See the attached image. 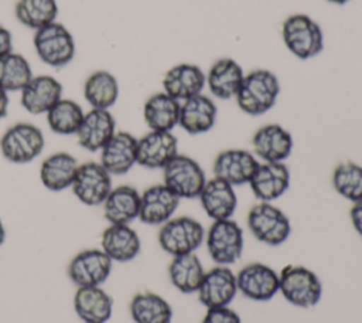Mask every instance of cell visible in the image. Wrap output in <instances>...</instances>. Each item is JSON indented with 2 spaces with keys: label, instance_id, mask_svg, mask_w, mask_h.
I'll list each match as a JSON object with an SVG mask.
<instances>
[{
  "label": "cell",
  "instance_id": "7402d4cb",
  "mask_svg": "<svg viewBox=\"0 0 362 323\" xmlns=\"http://www.w3.org/2000/svg\"><path fill=\"white\" fill-rule=\"evenodd\" d=\"M198 200L202 210L212 221L232 218L238 207V197L233 186L218 177L206 180Z\"/></svg>",
  "mask_w": 362,
  "mask_h": 323
},
{
  "label": "cell",
  "instance_id": "6da1fadb",
  "mask_svg": "<svg viewBox=\"0 0 362 323\" xmlns=\"http://www.w3.org/2000/svg\"><path fill=\"white\" fill-rule=\"evenodd\" d=\"M279 94L280 82L276 74L257 68L245 74L235 99L242 112L250 116H260L276 105Z\"/></svg>",
  "mask_w": 362,
  "mask_h": 323
},
{
  "label": "cell",
  "instance_id": "7a4b0ae2",
  "mask_svg": "<svg viewBox=\"0 0 362 323\" xmlns=\"http://www.w3.org/2000/svg\"><path fill=\"white\" fill-rule=\"evenodd\" d=\"M279 292L290 305L310 309L322 298V282L304 265H286L279 272Z\"/></svg>",
  "mask_w": 362,
  "mask_h": 323
},
{
  "label": "cell",
  "instance_id": "d590c367",
  "mask_svg": "<svg viewBox=\"0 0 362 323\" xmlns=\"http://www.w3.org/2000/svg\"><path fill=\"white\" fill-rule=\"evenodd\" d=\"M334 190L345 200L356 203L362 200V166L345 160L335 166L331 177Z\"/></svg>",
  "mask_w": 362,
  "mask_h": 323
},
{
  "label": "cell",
  "instance_id": "603a6c76",
  "mask_svg": "<svg viewBox=\"0 0 362 323\" xmlns=\"http://www.w3.org/2000/svg\"><path fill=\"white\" fill-rule=\"evenodd\" d=\"M205 75L209 92L212 96L221 101H229L235 98L245 78L243 68L230 57H222L216 60Z\"/></svg>",
  "mask_w": 362,
  "mask_h": 323
},
{
  "label": "cell",
  "instance_id": "277c9868",
  "mask_svg": "<svg viewBox=\"0 0 362 323\" xmlns=\"http://www.w3.org/2000/svg\"><path fill=\"white\" fill-rule=\"evenodd\" d=\"M246 224L252 235L269 246L284 244L291 234L290 218L273 203L259 201L252 205L246 217Z\"/></svg>",
  "mask_w": 362,
  "mask_h": 323
},
{
  "label": "cell",
  "instance_id": "e575fe53",
  "mask_svg": "<svg viewBox=\"0 0 362 323\" xmlns=\"http://www.w3.org/2000/svg\"><path fill=\"white\" fill-rule=\"evenodd\" d=\"M81 105L72 99H59L48 112L47 122L49 129L57 135H75L83 119Z\"/></svg>",
  "mask_w": 362,
  "mask_h": 323
},
{
  "label": "cell",
  "instance_id": "5b68a950",
  "mask_svg": "<svg viewBox=\"0 0 362 323\" xmlns=\"http://www.w3.org/2000/svg\"><path fill=\"white\" fill-rule=\"evenodd\" d=\"M205 244L211 259L216 265L230 266L243 254V230L233 218L212 221L208 231H205Z\"/></svg>",
  "mask_w": 362,
  "mask_h": 323
},
{
  "label": "cell",
  "instance_id": "7c38bea8",
  "mask_svg": "<svg viewBox=\"0 0 362 323\" xmlns=\"http://www.w3.org/2000/svg\"><path fill=\"white\" fill-rule=\"evenodd\" d=\"M238 292L255 302H267L279 293V273L263 262H250L236 273Z\"/></svg>",
  "mask_w": 362,
  "mask_h": 323
},
{
  "label": "cell",
  "instance_id": "9c48e42d",
  "mask_svg": "<svg viewBox=\"0 0 362 323\" xmlns=\"http://www.w3.org/2000/svg\"><path fill=\"white\" fill-rule=\"evenodd\" d=\"M33 42L38 58L49 67H65L75 55L72 34L64 24L57 21L37 30Z\"/></svg>",
  "mask_w": 362,
  "mask_h": 323
},
{
  "label": "cell",
  "instance_id": "d6986e66",
  "mask_svg": "<svg viewBox=\"0 0 362 323\" xmlns=\"http://www.w3.org/2000/svg\"><path fill=\"white\" fill-rule=\"evenodd\" d=\"M163 92L184 102L195 95L202 94L206 86V75L195 64H177L171 67L163 76Z\"/></svg>",
  "mask_w": 362,
  "mask_h": 323
},
{
  "label": "cell",
  "instance_id": "ba28073f",
  "mask_svg": "<svg viewBox=\"0 0 362 323\" xmlns=\"http://www.w3.org/2000/svg\"><path fill=\"white\" fill-rule=\"evenodd\" d=\"M45 137L40 128L33 123L18 122L8 128L0 139V150L6 160L24 164L41 154Z\"/></svg>",
  "mask_w": 362,
  "mask_h": 323
},
{
  "label": "cell",
  "instance_id": "ac0fdd59",
  "mask_svg": "<svg viewBox=\"0 0 362 323\" xmlns=\"http://www.w3.org/2000/svg\"><path fill=\"white\" fill-rule=\"evenodd\" d=\"M180 201L163 183L150 186L140 194L139 220L147 225H163L174 217Z\"/></svg>",
  "mask_w": 362,
  "mask_h": 323
},
{
  "label": "cell",
  "instance_id": "f546056e",
  "mask_svg": "<svg viewBox=\"0 0 362 323\" xmlns=\"http://www.w3.org/2000/svg\"><path fill=\"white\" fill-rule=\"evenodd\" d=\"M78 166L76 159L66 152H58L48 156L41 163L40 169L42 186L49 191H62L71 187Z\"/></svg>",
  "mask_w": 362,
  "mask_h": 323
},
{
  "label": "cell",
  "instance_id": "ffe728a7",
  "mask_svg": "<svg viewBox=\"0 0 362 323\" xmlns=\"http://www.w3.org/2000/svg\"><path fill=\"white\" fill-rule=\"evenodd\" d=\"M112 176H122L137 164V139L124 130H116L100 149L99 162Z\"/></svg>",
  "mask_w": 362,
  "mask_h": 323
},
{
  "label": "cell",
  "instance_id": "2e32d148",
  "mask_svg": "<svg viewBox=\"0 0 362 323\" xmlns=\"http://www.w3.org/2000/svg\"><path fill=\"white\" fill-rule=\"evenodd\" d=\"M178 154V139L173 132L150 130L137 139V164L146 169H164Z\"/></svg>",
  "mask_w": 362,
  "mask_h": 323
},
{
  "label": "cell",
  "instance_id": "4dcf8cb0",
  "mask_svg": "<svg viewBox=\"0 0 362 323\" xmlns=\"http://www.w3.org/2000/svg\"><path fill=\"white\" fill-rule=\"evenodd\" d=\"M129 312L134 323H171L173 307L158 293L141 290L136 293L129 305Z\"/></svg>",
  "mask_w": 362,
  "mask_h": 323
},
{
  "label": "cell",
  "instance_id": "44dd1931",
  "mask_svg": "<svg viewBox=\"0 0 362 323\" xmlns=\"http://www.w3.org/2000/svg\"><path fill=\"white\" fill-rule=\"evenodd\" d=\"M116 133V120L109 109H90L76 130L79 146L89 152H100V149Z\"/></svg>",
  "mask_w": 362,
  "mask_h": 323
},
{
  "label": "cell",
  "instance_id": "5bb4252c",
  "mask_svg": "<svg viewBox=\"0 0 362 323\" xmlns=\"http://www.w3.org/2000/svg\"><path fill=\"white\" fill-rule=\"evenodd\" d=\"M253 152L245 149H226L218 153L212 164L214 177H218L230 186L249 184L259 166Z\"/></svg>",
  "mask_w": 362,
  "mask_h": 323
},
{
  "label": "cell",
  "instance_id": "cb8c5ba5",
  "mask_svg": "<svg viewBox=\"0 0 362 323\" xmlns=\"http://www.w3.org/2000/svg\"><path fill=\"white\" fill-rule=\"evenodd\" d=\"M216 118V103L209 96L199 94L181 102L178 126L189 135H202L215 126Z\"/></svg>",
  "mask_w": 362,
  "mask_h": 323
},
{
  "label": "cell",
  "instance_id": "83f0119b",
  "mask_svg": "<svg viewBox=\"0 0 362 323\" xmlns=\"http://www.w3.org/2000/svg\"><path fill=\"white\" fill-rule=\"evenodd\" d=\"M102 205L109 224H130L139 218L140 193L132 186H119L110 190Z\"/></svg>",
  "mask_w": 362,
  "mask_h": 323
},
{
  "label": "cell",
  "instance_id": "e0dca14e",
  "mask_svg": "<svg viewBox=\"0 0 362 323\" xmlns=\"http://www.w3.org/2000/svg\"><path fill=\"white\" fill-rule=\"evenodd\" d=\"M249 186L259 201L273 203L288 190L290 170L283 162H262L252 176Z\"/></svg>",
  "mask_w": 362,
  "mask_h": 323
},
{
  "label": "cell",
  "instance_id": "3957f363",
  "mask_svg": "<svg viewBox=\"0 0 362 323\" xmlns=\"http://www.w3.org/2000/svg\"><path fill=\"white\" fill-rule=\"evenodd\" d=\"M281 37L286 48L298 60H310L324 50V33L321 26L307 14H291L281 26Z\"/></svg>",
  "mask_w": 362,
  "mask_h": 323
},
{
  "label": "cell",
  "instance_id": "8d00e7d4",
  "mask_svg": "<svg viewBox=\"0 0 362 323\" xmlns=\"http://www.w3.org/2000/svg\"><path fill=\"white\" fill-rule=\"evenodd\" d=\"M33 78L30 62L17 52L0 55V88L6 92L21 91Z\"/></svg>",
  "mask_w": 362,
  "mask_h": 323
},
{
  "label": "cell",
  "instance_id": "b9f144b4",
  "mask_svg": "<svg viewBox=\"0 0 362 323\" xmlns=\"http://www.w3.org/2000/svg\"><path fill=\"white\" fill-rule=\"evenodd\" d=\"M4 239H6V228H4V225H3V222L0 220V246L3 245Z\"/></svg>",
  "mask_w": 362,
  "mask_h": 323
},
{
  "label": "cell",
  "instance_id": "9a60e30c",
  "mask_svg": "<svg viewBox=\"0 0 362 323\" xmlns=\"http://www.w3.org/2000/svg\"><path fill=\"white\" fill-rule=\"evenodd\" d=\"M293 146L294 142L291 133L279 123L260 126L252 137L253 154L262 162L284 163V160L290 157Z\"/></svg>",
  "mask_w": 362,
  "mask_h": 323
},
{
  "label": "cell",
  "instance_id": "4fadbf2b",
  "mask_svg": "<svg viewBox=\"0 0 362 323\" xmlns=\"http://www.w3.org/2000/svg\"><path fill=\"white\" fill-rule=\"evenodd\" d=\"M238 293L236 273L223 265H216L205 271L202 282L197 290L198 300L206 307L229 306Z\"/></svg>",
  "mask_w": 362,
  "mask_h": 323
},
{
  "label": "cell",
  "instance_id": "ee69618b",
  "mask_svg": "<svg viewBox=\"0 0 362 323\" xmlns=\"http://www.w3.org/2000/svg\"><path fill=\"white\" fill-rule=\"evenodd\" d=\"M82 323H83V322H82Z\"/></svg>",
  "mask_w": 362,
  "mask_h": 323
},
{
  "label": "cell",
  "instance_id": "52a82bcc",
  "mask_svg": "<svg viewBox=\"0 0 362 323\" xmlns=\"http://www.w3.org/2000/svg\"><path fill=\"white\" fill-rule=\"evenodd\" d=\"M206 180L202 166L187 154L178 153L163 169V184L180 200L198 198Z\"/></svg>",
  "mask_w": 362,
  "mask_h": 323
},
{
  "label": "cell",
  "instance_id": "8fae6325",
  "mask_svg": "<svg viewBox=\"0 0 362 323\" xmlns=\"http://www.w3.org/2000/svg\"><path fill=\"white\" fill-rule=\"evenodd\" d=\"M113 261L98 248L78 252L68 264V276L78 286H100L107 280Z\"/></svg>",
  "mask_w": 362,
  "mask_h": 323
},
{
  "label": "cell",
  "instance_id": "f1b7e54d",
  "mask_svg": "<svg viewBox=\"0 0 362 323\" xmlns=\"http://www.w3.org/2000/svg\"><path fill=\"white\" fill-rule=\"evenodd\" d=\"M181 102L165 92L151 95L143 106V118L150 130L173 132L178 126Z\"/></svg>",
  "mask_w": 362,
  "mask_h": 323
},
{
  "label": "cell",
  "instance_id": "30bf717a",
  "mask_svg": "<svg viewBox=\"0 0 362 323\" xmlns=\"http://www.w3.org/2000/svg\"><path fill=\"white\" fill-rule=\"evenodd\" d=\"M71 188L75 197L85 205H100L113 188L112 174L100 163H82L78 166Z\"/></svg>",
  "mask_w": 362,
  "mask_h": 323
},
{
  "label": "cell",
  "instance_id": "ab89813d",
  "mask_svg": "<svg viewBox=\"0 0 362 323\" xmlns=\"http://www.w3.org/2000/svg\"><path fill=\"white\" fill-rule=\"evenodd\" d=\"M13 51V37L11 33L0 26V55H4L7 52Z\"/></svg>",
  "mask_w": 362,
  "mask_h": 323
},
{
  "label": "cell",
  "instance_id": "484cf974",
  "mask_svg": "<svg viewBox=\"0 0 362 323\" xmlns=\"http://www.w3.org/2000/svg\"><path fill=\"white\" fill-rule=\"evenodd\" d=\"M62 95V85L57 78L51 75L33 76L27 85L21 89V105L33 113H47Z\"/></svg>",
  "mask_w": 362,
  "mask_h": 323
},
{
  "label": "cell",
  "instance_id": "8992f818",
  "mask_svg": "<svg viewBox=\"0 0 362 323\" xmlns=\"http://www.w3.org/2000/svg\"><path fill=\"white\" fill-rule=\"evenodd\" d=\"M157 239L161 249L171 256L192 254L205 241V230L192 217H173L160 225Z\"/></svg>",
  "mask_w": 362,
  "mask_h": 323
},
{
  "label": "cell",
  "instance_id": "f35d334b",
  "mask_svg": "<svg viewBox=\"0 0 362 323\" xmlns=\"http://www.w3.org/2000/svg\"><path fill=\"white\" fill-rule=\"evenodd\" d=\"M349 218L355 232L362 238V200L352 203V207L349 210Z\"/></svg>",
  "mask_w": 362,
  "mask_h": 323
},
{
  "label": "cell",
  "instance_id": "d6a6232c",
  "mask_svg": "<svg viewBox=\"0 0 362 323\" xmlns=\"http://www.w3.org/2000/svg\"><path fill=\"white\" fill-rule=\"evenodd\" d=\"M83 96L93 109H109L119 98V84L107 71H95L83 85Z\"/></svg>",
  "mask_w": 362,
  "mask_h": 323
},
{
  "label": "cell",
  "instance_id": "7bdbcfd3",
  "mask_svg": "<svg viewBox=\"0 0 362 323\" xmlns=\"http://www.w3.org/2000/svg\"><path fill=\"white\" fill-rule=\"evenodd\" d=\"M327 1H329V3H334V4H339V6H342V4H345V3H348V1H351V0H327Z\"/></svg>",
  "mask_w": 362,
  "mask_h": 323
},
{
  "label": "cell",
  "instance_id": "d4e9b609",
  "mask_svg": "<svg viewBox=\"0 0 362 323\" xmlns=\"http://www.w3.org/2000/svg\"><path fill=\"white\" fill-rule=\"evenodd\" d=\"M100 249L113 262H129L141 251V239L130 224H110L100 238Z\"/></svg>",
  "mask_w": 362,
  "mask_h": 323
},
{
  "label": "cell",
  "instance_id": "4316f807",
  "mask_svg": "<svg viewBox=\"0 0 362 323\" xmlns=\"http://www.w3.org/2000/svg\"><path fill=\"white\" fill-rule=\"evenodd\" d=\"M74 309L83 323H106L113 313V298L100 286L78 288Z\"/></svg>",
  "mask_w": 362,
  "mask_h": 323
},
{
  "label": "cell",
  "instance_id": "60d3db41",
  "mask_svg": "<svg viewBox=\"0 0 362 323\" xmlns=\"http://www.w3.org/2000/svg\"><path fill=\"white\" fill-rule=\"evenodd\" d=\"M8 109V95L4 89L0 88V119H3L7 115Z\"/></svg>",
  "mask_w": 362,
  "mask_h": 323
},
{
  "label": "cell",
  "instance_id": "74e56055",
  "mask_svg": "<svg viewBox=\"0 0 362 323\" xmlns=\"http://www.w3.org/2000/svg\"><path fill=\"white\" fill-rule=\"evenodd\" d=\"M202 323H242L240 316L229 306L208 309Z\"/></svg>",
  "mask_w": 362,
  "mask_h": 323
},
{
  "label": "cell",
  "instance_id": "1f68e13d",
  "mask_svg": "<svg viewBox=\"0 0 362 323\" xmlns=\"http://www.w3.org/2000/svg\"><path fill=\"white\" fill-rule=\"evenodd\" d=\"M167 272L171 285L181 293H197L205 275L204 265L195 252L173 256Z\"/></svg>",
  "mask_w": 362,
  "mask_h": 323
},
{
  "label": "cell",
  "instance_id": "836d02e7",
  "mask_svg": "<svg viewBox=\"0 0 362 323\" xmlns=\"http://www.w3.org/2000/svg\"><path fill=\"white\" fill-rule=\"evenodd\" d=\"M14 14L23 26L37 31L57 20L58 4L55 0H18Z\"/></svg>",
  "mask_w": 362,
  "mask_h": 323
}]
</instances>
